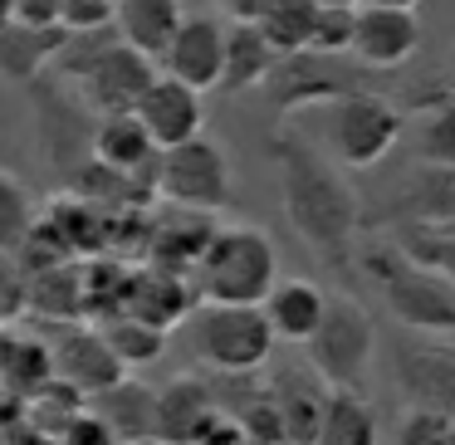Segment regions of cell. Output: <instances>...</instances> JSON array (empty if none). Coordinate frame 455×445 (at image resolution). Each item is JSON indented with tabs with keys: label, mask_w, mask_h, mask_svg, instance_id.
Wrapping results in <instances>:
<instances>
[{
	"label": "cell",
	"mask_w": 455,
	"mask_h": 445,
	"mask_svg": "<svg viewBox=\"0 0 455 445\" xmlns=\"http://www.w3.org/2000/svg\"><path fill=\"white\" fill-rule=\"evenodd\" d=\"M269 157L279 171V201H284V220L294 235L314 250L323 265L347 269L353 265V245L363 230V201L347 187L343 167L299 132H279L269 142Z\"/></svg>",
	"instance_id": "cell-1"
},
{
	"label": "cell",
	"mask_w": 455,
	"mask_h": 445,
	"mask_svg": "<svg viewBox=\"0 0 455 445\" xmlns=\"http://www.w3.org/2000/svg\"><path fill=\"white\" fill-rule=\"evenodd\" d=\"M279 250L269 230L259 226H216L206 255L191 269V289L201 304H230V308H259L269 289L279 284Z\"/></svg>",
	"instance_id": "cell-2"
},
{
	"label": "cell",
	"mask_w": 455,
	"mask_h": 445,
	"mask_svg": "<svg viewBox=\"0 0 455 445\" xmlns=\"http://www.w3.org/2000/svg\"><path fill=\"white\" fill-rule=\"evenodd\" d=\"M367 269L382 284V298L392 308V318L411 333H455V279L441 269L421 265L411 255L396 250H377L367 255Z\"/></svg>",
	"instance_id": "cell-3"
},
{
	"label": "cell",
	"mask_w": 455,
	"mask_h": 445,
	"mask_svg": "<svg viewBox=\"0 0 455 445\" xmlns=\"http://www.w3.org/2000/svg\"><path fill=\"white\" fill-rule=\"evenodd\" d=\"M377 353V328L372 314L353 294H328V314L318 333L308 338V372L328 392H363Z\"/></svg>",
	"instance_id": "cell-4"
},
{
	"label": "cell",
	"mask_w": 455,
	"mask_h": 445,
	"mask_svg": "<svg viewBox=\"0 0 455 445\" xmlns=\"http://www.w3.org/2000/svg\"><path fill=\"white\" fill-rule=\"evenodd\" d=\"M191 347L216 377H255L275 357V328L265 308L201 304L191 314Z\"/></svg>",
	"instance_id": "cell-5"
},
{
	"label": "cell",
	"mask_w": 455,
	"mask_h": 445,
	"mask_svg": "<svg viewBox=\"0 0 455 445\" xmlns=\"http://www.w3.org/2000/svg\"><path fill=\"white\" fill-rule=\"evenodd\" d=\"M402 132H406V118H402V108H396L392 99L353 89V93H343V99L328 103L323 152L343 171H367V167H377V162H387V152L402 142Z\"/></svg>",
	"instance_id": "cell-6"
},
{
	"label": "cell",
	"mask_w": 455,
	"mask_h": 445,
	"mask_svg": "<svg viewBox=\"0 0 455 445\" xmlns=\"http://www.w3.org/2000/svg\"><path fill=\"white\" fill-rule=\"evenodd\" d=\"M167 206L177 211H196V216H216V211L230 206L235 196V171H230V157L216 138H191L181 147L162 152L157 157V181H152Z\"/></svg>",
	"instance_id": "cell-7"
},
{
	"label": "cell",
	"mask_w": 455,
	"mask_h": 445,
	"mask_svg": "<svg viewBox=\"0 0 455 445\" xmlns=\"http://www.w3.org/2000/svg\"><path fill=\"white\" fill-rule=\"evenodd\" d=\"M157 74L162 69L148 60V54H138L123 40H113L108 50L89 64V74L79 79V89H84V103H89L99 118H113V113H138L142 93L157 83Z\"/></svg>",
	"instance_id": "cell-8"
},
{
	"label": "cell",
	"mask_w": 455,
	"mask_h": 445,
	"mask_svg": "<svg viewBox=\"0 0 455 445\" xmlns=\"http://www.w3.org/2000/svg\"><path fill=\"white\" fill-rule=\"evenodd\" d=\"M226 20L216 15H187L177 30V40L167 44V54L157 60V69L167 79L187 83L196 93L220 89V74H226Z\"/></svg>",
	"instance_id": "cell-9"
},
{
	"label": "cell",
	"mask_w": 455,
	"mask_h": 445,
	"mask_svg": "<svg viewBox=\"0 0 455 445\" xmlns=\"http://www.w3.org/2000/svg\"><path fill=\"white\" fill-rule=\"evenodd\" d=\"M392 382L416 411L455 416V347L402 343L392 353Z\"/></svg>",
	"instance_id": "cell-10"
},
{
	"label": "cell",
	"mask_w": 455,
	"mask_h": 445,
	"mask_svg": "<svg viewBox=\"0 0 455 445\" xmlns=\"http://www.w3.org/2000/svg\"><path fill=\"white\" fill-rule=\"evenodd\" d=\"M50 357H54V377H60L69 392L89 396V401L128 377V367H123L118 353L108 347L103 328H64L60 343L50 347Z\"/></svg>",
	"instance_id": "cell-11"
},
{
	"label": "cell",
	"mask_w": 455,
	"mask_h": 445,
	"mask_svg": "<svg viewBox=\"0 0 455 445\" xmlns=\"http://www.w3.org/2000/svg\"><path fill=\"white\" fill-rule=\"evenodd\" d=\"M220 416L216 382L206 377H172L157 386V445H201Z\"/></svg>",
	"instance_id": "cell-12"
},
{
	"label": "cell",
	"mask_w": 455,
	"mask_h": 445,
	"mask_svg": "<svg viewBox=\"0 0 455 445\" xmlns=\"http://www.w3.org/2000/svg\"><path fill=\"white\" fill-rule=\"evenodd\" d=\"M138 123L148 128V138L157 142V152H172V147H181V142L206 132V93L157 74V83H152L138 103Z\"/></svg>",
	"instance_id": "cell-13"
},
{
	"label": "cell",
	"mask_w": 455,
	"mask_h": 445,
	"mask_svg": "<svg viewBox=\"0 0 455 445\" xmlns=\"http://www.w3.org/2000/svg\"><path fill=\"white\" fill-rule=\"evenodd\" d=\"M421 50V20L411 11H377L357 5V35H353V60L363 69H402Z\"/></svg>",
	"instance_id": "cell-14"
},
{
	"label": "cell",
	"mask_w": 455,
	"mask_h": 445,
	"mask_svg": "<svg viewBox=\"0 0 455 445\" xmlns=\"http://www.w3.org/2000/svg\"><path fill=\"white\" fill-rule=\"evenodd\" d=\"M89 152L99 167L118 171V177H132L142 181V187H152L157 181V142L148 138V128L138 123V113H113V118H99V128H93L89 138ZM157 196V191H152Z\"/></svg>",
	"instance_id": "cell-15"
},
{
	"label": "cell",
	"mask_w": 455,
	"mask_h": 445,
	"mask_svg": "<svg viewBox=\"0 0 455 445\" xmlns=\"http://www.w3.org/2000/svg\"><path fill=\"white\" fill-rule=\"evenodd\" d=\"M269 103L279 113L304 108V103H333L343 93H353L357 83L338 69V60H323V54H294V60H279V69L269 74Z\"/></svg>",
	"instance_id": "cell-16"
},
{
	"label": "cell",
	"mask_w": 455,
	"mask_h": 445,
	"mask_svg": "<svg viewBox=\"0 0 455 445\" xmlns=\"http://www.w3.org/2000/svg\"><path fill=\"white\" fill-rule=\"evenodd\" d=\"M196 308H201V298H196V289H191L187 274L148 269V274L128 279V304H123V314L142 318V323L162 328V333H172V328H177L181 318H191Z\"/></svg>",
	"instance_id": "cell-17"
},
{
	"label": "cell",
	"mask_w": 455,
	"mask_h": 445,
	"mask_svg": "<svg viewBox=\"0 0 455 445\" xmlns=\"http://www.w3.org/2000/svg\"><path fill=\"white\" fill-rule=\"evenodd\" d=\"M89 411L108 425V435L118 445H142L157 441V392L138 377H123L118 386H108L103 396H93Z\"/></svg>",
	"instance_id": "cell-18"
},
{
	"label": "cell",
	"mask_w": 455,
	"mask_h": 445,
	"mask_svg": "<svg viewBox=\"0 0 455 445\" xmlns=\"http://www.w3.org/2000/svg\"><path fill=\"white\" fill-rule=\"evenodd\" d=\"M181 20H187V5L181 0H118L113 11V35H118L128 50L148 54L152 64L167 54V44L177 40Z\"/></svg>",
	"instance_id": "cell-19"
},
{
	"label": "cell",
	"mask_w": 455,
	"mask_h": 445,
	"mask_svg": "<svg viewBox=\"0 0 455 445\" xmlns=\"http://www.w3.org/2000/svg\"><path fill=\"white\" fill-rule=\"evenodd\" d=\"M259 308H265L269 328H275V343L308 347V338L318 333V323H323V314H328V294L314 279H279Z\"/></svg>",
	"instance_id": "cell-20"
},
{
	"label": "cell",
	"mask_w": 455,
	"mask_h": 445,
	"mask_svg": "<svg viewBox=\"0 0 455 445\" xmlns=\"http://www.w3.org/2000/svg\"><path fill=\"white\" fill-rule=\"evenodd\" d=\"M308 445H382V421L367 392H328Z\"/></svg>",
	"instance_id": "cell-21"
},
{
	"label": "cell",
	"mask_w": 455,
	"mask_h": 445,
	"mask_svg": "<svg viewBox=\"0 0 455 445\" xmlns=\"http://www.w3.org/2000/svg\"><path fill=\"white\" fill-rule=\"evenodd\" d=\"M64 40H69V30H44V25H5L0 30V79H11V83H30L35 74L44 69V64L60 60Z\"/></svg>",
	"instance_id": "cell-22"
},
{
	"label": "cell",
	"mask_w": 455,
	"mask_h": 445,
	"mask_svg": "<svg viewBox=\"0 0 455 445\" xmlns=\"http://www.w3.org/2000/svg\"><path fill=\"white\" fill-rule=\"evenodd\" d=\"M279 69V54L259 35V25H230L226 30V74H220V93H250L265 89L269 74Z\"/></svg>",
	"instance_id": "cell-23"
},
{
	"label": "cell",
	"mask_w": 455,
	"mask_h": 445,
	"mask_svg": "<svg viewBox=\"0 0 455 445\" xmlns=\"http://www.w3.org/2000/svg\"><path fill=\"white\" fill-rule=\"evenodd\" d=\"M314 25H318L314 0H269V11L259 15V35L269 40V50H275L279 60L308 54V44H314Z\"/></svg>",
	"instance_id": "cell-24"
},
{
	"label": "cell",
	"mask_w": 455,
	"mask_h": 445,
	"mask_svg": "<svg viewBox=\"0 0 455 445\" xmlns=\"http://www.w3.org/2000/svg\"><path fill=\"white\" fill-rule=\"evenodd\" d=\"M40 201H35V191L25 187L15 171L0 167V255H15V250L30 240V230L40 226Z\"/></svg>",
	"instance_id": "cell-25"
},
{
	"label": "cell",
	"mask_w": 455,
	"mask_h": 445,
	"mask_svg": "<svg viewBox=\"0 0 455 445\" xmlns=\"http://www.w3.org/2000/svg\"><path fill=\"white\" fill-rule=\"evenodd\" d=\"M30 314H44V318H84V269L79 265H64V269H50V274H35L30 279Z\"/></svg>",
	"instance_id": "cell-26"
},
{
	"label": "cell",
	"mask_w": 455,
	"mask_h": 445,
	"mask_svg": "<svg viewBox=\"0 0 455 445\" xmlns=\"http://www.w3.org/2000/svg\"><path fill=\"white\" fill-rule=\"evenodd\" d=\"M416 157L431 171L455 177V99H441L416 123Z\"/></svg>",
	"instance_id": "cell-27"
},
{
	"label": "cell",
	"mask_w": 455,
	"mask_h": 445,
	"mask_svg": "<svg viewBox=\"0 0 455 445\" xmlns=\"http://www.w3.org/2000/svg\"><path fill=\"white\" fill-rule=\"evenodd\" d=\"M103 338H108V347L118 353L123 367H148L167 353V333L142 323V318H128V314L108 318V323H103Z\"/></svg>",
	"instance_id": "cell-28"
},
{
	"label": "cell",
	"mask_w": 455,
	"mask_h": 445,
	"mask_svg": "<svg viewBox=\"0 0 455 445\" xmlns=\"http://www.w3.org/2000/svg\"><path fill=\"white\" fill-rule=\"evenodd\" d=\"M387 445H455V416L406 406V411L396 416L392 441H387Z\"/></svg>",
	"instance_id": "cell-29"
},
{
	"label": "cell",
	"mask_w": 455,
	"mask_h": 445,
	"mask_svg": "<svg viewBox=\"0 0 455 445\" xmlns=\"http://www.w3.org/2000/svg\"><path fill=\"white\" fill-rule=\"evenodd\" d=\"M353 35H357V11H318V25H314V44H308V54L343 60V54H353Z\"/></svg>",
	"instance_id": "cell-30"
},
{
	"label": "cell",
	"mask_w": 455,
	"mask_h": 445,
	"mask_svg": "<svg viewBox=\"0 0 455 445\" xmlns=\"http://www.w3.org/2000/svg\"><path fill=\"white\" fill-rule=\"evenodd\" d=\"M113 11H118V0H60V30L69 35L113 30Z\"/></svg>",
	"instance_id": "cell-31"
},
{
	"label": "cell",
	"mask_w": 455,
	"mask_h": 445,
	"mask_svg": "<svg viewBox=\"0 0 455 445\" xmlns=\"http://www.w3.org/2000/svg\"><path fill=\"white\" fill-rule=\"evenodd\" d=\"M30 314V274L15 255H0V323Z\"/></svg>",
	"instance_id": "cell-32"
},
{
	"label": "cell",
	"mask_w": 455,
	"mask_h": 445,
	"mask_svg": "<svg viewBox=\"0 0 455 445\" xmlns=\"http://www.w3.org/2000/svg\"><path fill=\"white\" fill-rule=\"evenodd\" d=\"M230 25H259V15L269 11V0H211Z\"/></svg>",
	"instance_id": "cell-33"
},
{
	"label": "cell",
	"mask_w": 455,
	"mask_h": 445,
	"mask_svg": "<svg viewBox=\"0 0 455 445\" xmlns=\"http://www.w3.org/2000/svg\"><path fill=\"white\" fill-rule=\"evenodd\" d=\"M363 5H377V11H411L416 15V5H421V0H363Z\"/></svg>",
	"instance_id": "cell-34"
},
{
	"label": "cell",
	"mask_w": 455,
	"mask_h": 445,
	"mask_svg": "<svg viewBox=\"0 0 455 445\" xmlns=\"http://www.w3.org/2000/svg\"><path fill=\"white\" fill-rule=\"evenodd\" d=\"M20 20V0H0V30Z\"/></svg>",
	"instance_id": "cell-35"
},
{
	"label": "cell",
	"mask_w": 455,
	"mask_h": 445,
	"mask_svg": "<svg viewBox=\"0 0 455 445\" xmlns=\"http://www.w3.org/2000/svg\"><path fill=\"white\" fill-rule=\"evenodd\" d=\"M318 11H357V5H363V0H314Z\"/></svg>",
	"instance_id": "cell-36"
},
{
	"label": "cell",
	"mask_w": 455,
	"mask_h": 445,
	"mask_svg": "<svg viewBox=\"0 0 455 445\" xmlns=\"http://www.w3.org/2000/svg\"><path fill=\"white\" fill-rule=\"evenodd\" d=\"M142 445H157V441H142Z\"/></svg>",
	"instance_id": "cell-37"
}]
</instances>
